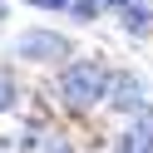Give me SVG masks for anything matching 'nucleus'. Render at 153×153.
I'll use <instances>...</instances> for the list:
<instances>
[{"label": "nucleus", "mask_w": 153, "mask_h": 153, "mask_svg": "<svg viewBox=\"0 0 153 153\" xmlns=\"http://www.w3.org/2000/svg\"><path fill=\"white\" fill-rule=\"evenodd\" d=\"M104 89H109V69L94 64V59H79V64H69V69L59 74V99L69 104V109H89V104H99Z\"/></svg>", "instance_id": "obj_1"}, {"label": "nucleus", "mask_w": 153, "mask_h": 153, "mask_svg": "<svg viewBox=\"0 0 153 153\" xmlns=\"http://www.w3.org/2000/svg\"><path fill=\"white\" fill-rule=\"evenodd\" d=\"M15 54H20V59H64L69 45L54 30H25L20 40H15Z\"/></svg>", "instance_id": "obj_2"}, {"label": "nucleus", "mask_w": 153, "mask_h": 153, "mask_svg": "<svg viewBox=\"0 0 153 153\" xmlns=\"http://www.w3.org/2000/svg\"><path fill=\"white\" fill-rule=\"evenodd\" d=\"M119 148H123V153H153V109H148V104L133 109V123L123 128Z\"/></svg>", "instance_id": "obj_3"}, {"label": "nucleus", "mask_w": 153, "mask_h": 153, "mask_svg": "<svg viewBox=\"0 0 153 153\" xmlns=\"http://www.w3.org/2000/svg\"><path fill=\"white\" fill-rule=\"evenodd\" d=\"M104 99H109V109H123V114L143 109V89H138V79H133V74H109Z\"/></svg>", "instance_id": "obj_4"}, {"label": "nucleus", "mask_w": 153, "mask_h": 153, "mask_svg": "<svg viewBox=\"0 0 153 153\" xmlns=\"http://www.w3.org/2000/svg\"><path fill=\"white\" fill-rule=\"evenodd\" d=\"M69 10H74V20H94L99 15V0H69Z\"/></svg>", "instance_id": "obj_5"}, {"label": "nucleus", "mask_w": 153, "mask_h": 153, "mask_svg": "<svg viewBox=\"0 0 153 153\" xmlns=\"http://www.w3.org/2000/svg\"><path fill=\"white\" fill-rule=\"evenodd\" d=\"M10 104H15V84H10V79H5V74H0V114L10 109Z\"/></svg>", "instance_id": "obj_6"}, {"label": "nucleus", "mask_w": 153, "mask_h": 153, "mask_svg": "<svg viewBox=\"0 0 153 153\" xmlns=\"http://www.w3.org/2000/svg\"><path fill=\"white\" fill-rule=\"evenodd\" d=\"M128 30H148V10H138V5H128Z\"/></svg>", "instance_id": "obj_7"}, {"label": "nucleus", "mask_w": 153, "mask_h": 153, "mask_svg": "<svg viewBox=\"0 0 153 153\" xmlns=\"http://www.w3.org/2000/svg\"><path fill=\"white\" fill-rule=\"evenodd\" d=\"M30 5H40V10H69V0H30Z\"/></svg>", "instance_id": "obj_8"}, {"label": "nucleus", "mask_w": 153, "mask_h": 153, "mask_svg": "<svg viewBox=\"0 0 153 153\" xmlns=\"http://www.w3.org/2000/svg\"><path fill=\"white\" fill-rule=\"evenodd\" d=\"M109 5H128V0H109Z\"/></svg>", "instance_id": "obj_9"}]
</instances>
